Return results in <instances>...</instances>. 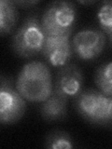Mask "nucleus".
<instances>
[{"instance_id":"obj_12","label":"nucleus","mask_w":112,"mask_h":149,"mask_svg":"<svg viewBox=\"0 0 112 149\" xmlns=\"http://www.w3.org/2000/svg\"><path fill=\"white\" fill-rule=\"evenodd\" d=\"M44 146L48 149H71L74 147V143L68 132L52 130L45 138Z\"/></svg>"},{"instance_id":"obj_1","label":"nucleus","mask_w":112,"mask_h":149,"mask_svg":"<svg viewBox=\"0 0 112 149\" xmlns=\"http://www.w3.org/2000/svg\"><path fill=\"white\" fill-rule=\"evenodd\" d=\"M77 16L76 5L70 1L58 0L46 7L40 24L45 36H62L72 33Z\"/></svg>"},{"instance_id":"obj_14","label":"nucleus","mask_w":112,"mask_h":149,"mask_svg":"<svg viewBox=\"0 0 112 149\" xmlns=\"http://www.w3.org/2000/svg\"><path fill=\"white\" fill-rule=\"evenodd\" d=\"M13 3L15 4V6H21V7H26L30 8L33 5H36L38 3V1H13Z\"/></svg>"},{"instance_id":"obj_13","label":"nucleus","mask_w":112,"mask_h":149,"mask_svg":"<svg viewBox=\"0 0 112 149\" xmlns=\"http://www.w3.org/2000/svg\"><path fill=\"white\" fill-rule=\"evenodd\" d=\"M97 19L99 22L101 31L108 39V44L112 42V3L110 0H106L102 3L97 11Z\"/></svg>"},{"instance_id":"obj_7","label":"nucleus","mask_w":112,"mask_h":149,"mask_svg":"<svg viewBox=\"0 0 112 149\" xmlns=\"http://www.w3.org/2000/svg\"><path fill=\"white\" fill-rule=\"evenodd\" d=\"M84 74L76 63H69L56 74L52 92L64 99L77 98L83 91Z\"/></svg>"},{"instance_id":"obj_2","label":"nucleus","mask_w":112,"mask_h":149,"mask_svg":"<svg viewBox=\"0 0 112 149\" xmlns=\"http://www.w3.org/2000/svg\"><path fill=\"white\" fill-rule=\"evenodd\" d=\"M112 98L98 90L82 91L76 98V108L82 118L95 125L110 126L112 122Z\"/></svg>"},{"instance_id":"obj_10","label":"nucleus","mask_w":112,"mask_h":149,"mask_svg":"<svg viewBox=\"0 0 112 149\" xmlns=\"http://www.w3.org/2000/svg\"><path fill=\"white\" fill-rule=\"evenodd\" d=\"M18 21V8L13 1L0 0V36L10 34L16 27Z\"/></svg>"},{"instance_id":"obj_9","label":"nucleus","mask_w":112,"mask_h":149,"mask_svg":"<svg viewBox=\"0 0 112 149\" xmlns=\"http://www.w3.org/2000/svg\"><path fill=\"white\" fill-rule=\"evenodd\" d=\"M67 99L51 92L40 105V115L46 121L64 120L67 116Z\"/></svg>"},{"instance_id":"obj_3","label":"nucleus","mask_w":112,"mask_h":149,"mask_svg":"<svg viewBox=\"0 0 112 149\" xmlns=\"http://www.w3.org/2000/svg\"><path fill=\"white\" fill-rule=\"evenodd\" d=\"M45 42V34L36 16H29L23 21L12 36L13 51L22 58H32L41 53Z\"/></svg>"},{"instance_id":"obj_8","label":"nucleus","mask_w":112,"mask_h":149,"mask_svg":"<svg viewBox=\"0 0 112 149\" xmlns=\"http://www.w3.org/2000/svg\"><path fill=\"white\" fill-rule=\"evenodd\" d=\"M71 34L62 36H45L41 54L51 66L61 68L70 63L73 57Z\"/></svg>"},{"instance_id":"obj_11","label":"nucleus","mask_w":112,"mask_h":149,"mask_svg":"<svg viewBox=\"0 0 112 149\" xmlns=\"http://www.w3.org/2000/svg\"><path fill=\"white\" fill-rule=\"evenodd\" d=\"M112 63L108 62L97 68L94 74V83L98 91L106 96H112Z\"/></svg>"},{"instance_id":"obj_6","label":"nucleus","mask_w":112,"mask_h":149,"mask_svg":"<svg viewBox=\"0 0 112 149\" xmlns=\"http://www.w3.org/2000/svg\"><path fill=\"white\" fill-rule=\"evenodd\" d=\"M72 49L78 58L92 61L102 54L106 43V36L100 29L86 28L73 37Z\"/></svg>"},{"instance_id":"obj_5","label":"nucleus","mask_w":112,"mask_h":149,"mask_svg":"<svg viewBox=\"0 0 112 149\" xmlns=\"http://www.w3.org/2000/svg\"><path fill=\"white\" fill-rule=\"evenodd\" d=\"M26 110V102L14 87L11 78L0 84V123L13 124L20 120Z\"/></svg>"},{"instance_id":"obj_4","label":"nucleus","mask_w":112,"mask_h":149,"mask_svg":"<svg viewBox=\"0 0 112 149\" xmlns=\"http://www.w3.org/2000/svg\"><path fill=\"white\" fill-rule=\"evenodd\" d=\"M17 90L22 96H24V98L29 101H45L52 92L49 69L45 66L40 74L35 77L32 74L29 65L27 64L20 74Z\"/></svg>"}]
</instances>
